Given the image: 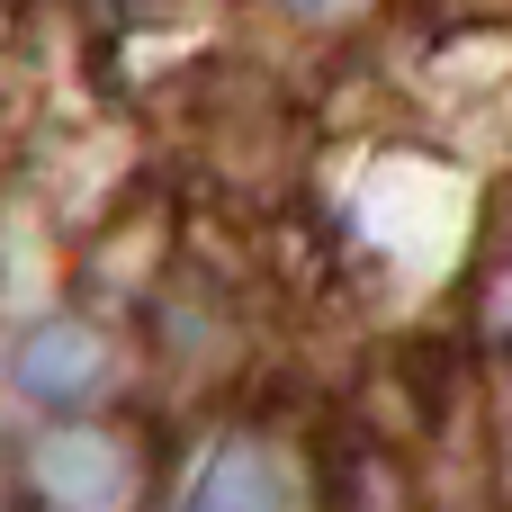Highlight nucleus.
Listing matches in <instances>:
<instances>
[{
  "label": "nucleus",
  "mask_w": 512,
  "mask_h": 512,
  "mask_svg": "<svg viewBox=\"0 0 512 512\" xmlns=\"http://www.w3.org/2000/svg\"><path fill=\"white\" fill-rule=\"evenodd\" d=\"M36 495L54 512H117L126 504V459L99 441V432H45L36 459H27Z\"/></svg>",
  "instance_id": "1"
},
{
  "label": "nucleus",
  "mask_w": 512,
  "mask_h": 512,
  "mask_svg": "<svg viewBox=\"0 0 512 512\" xmlns=\"http://www.w3.org/2000/svg\"><path fill=\"white\" fill-rule=\"evenodd\" d=\"M180 512H297V495H288V477H279L270 450L225 441V450L198 468V486H189V504H180Z\"/></svg>",
  "instance_id": "2"
},
{
  "label": "nucleus",
  "mask_w": 512,
  "mask_h": 512,
  "mask_svg": "<svg viewBox=\"0 0 512 512\" xmlns=\"http://www.w3.org/2000/svg\"><path fill=\"white\" fill-rule=\"evenodd\" d=\"M90 378H99V342H90L81 324H45V333L18 351V387H27L36 405H81Z\"/></svg>",
  "instance_id": "3"
}]
</instances>
